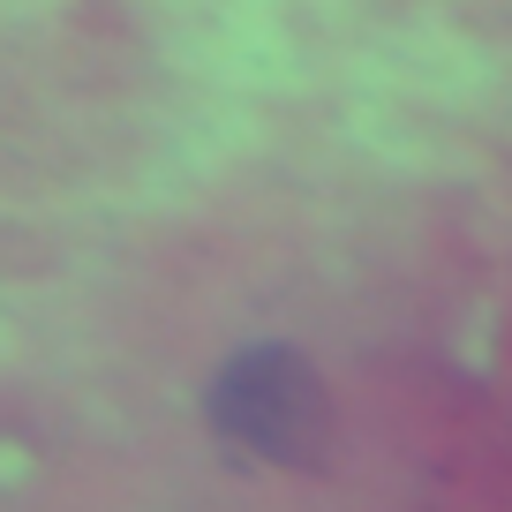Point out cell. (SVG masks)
<instances>
[{
    "instance_id": "obj_1",
    "label": "cell",
    "mask_w": 512,
    "mask_h": 512,
    "mask_svg": "<svg viewBox=\"0 0 512 512\" xmlns=\"http://www.w3.org/2000/svg\"><path fill=\"white\" fill-rule=\"evenodd\" d=\"M204 415L234 452H256V460H279V467L324 460V430H332L324 384L294 347H241L211 377Z\"/></svg>"
}]
</instances>
